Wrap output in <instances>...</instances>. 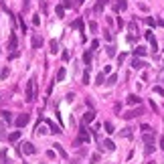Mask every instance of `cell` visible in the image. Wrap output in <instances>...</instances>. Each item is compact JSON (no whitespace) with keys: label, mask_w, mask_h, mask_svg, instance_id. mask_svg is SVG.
<instances>
[{"label":"cell","mask_w":164,"mask_h":164,"mask_svg":"<svg viewBox=\"0 0 164 164\" xmlns=\"http://www.w3.org/2000/svg\"><path fill=\"white\" fill-rule=\"evenodd\" d=\"M107 85H109V87H112V85H116L117 83V75H109V77H107Z\"/></svg>","instance_id":"obj_25"},{"label":"cell","mask_w":164,"mask_h":164,"mask_svg":"<svg viewBox=\"0 0 164 164\" xmlns=\"http://www.w3.org/2000/svg\"><path fill=\"white\" fill-rule=\"evenodd\" d=\"M83 63H85L87 67L91 65V53H89V51H87V53H83Z\"/></svg>","instance_id":"obj_21"},{"label":"cell","mask_w":164,"mask_h":164,"mask_svg":"<svg viewBox=\"0 0 164 164\" xmlns=\"http://www.w3.org/2000/svg\"><path fill=\"white\" fill-rule=\"evenodd\" d=\"M8 49H10L12 53H16V35L10 33V41H8Z\"/></svg>","instance_id":"obj_10"},{"label":"cell","mask_w":164,"mask_h":164,"mask_svg":"<svg viewBox=\"0 0 164 164\" xmlns=\"http://www.w3.org/2000/svg\"><path fill=\"white\" fill-rule=\"evenodd\" d=\"M0 114H2V117H4V120H6V122H10V120H12L10 112H0Z\"/></svg>","instance_id":"obj_32"},{"label":"cell","mask_w":164,"mask_h":164,"mask_svg":"<svg viewBox=\"0 0 164 164\" xmlns=\"http://www.w3.org/2000/svg\"><path fill=\"white\" fill-rule=\"evenodd\" d=\"M89 31H91V33H95V31H97V23H93V20H91V23H89Z\"/></svg>","instance_id":"obj_36"},{"label":"cell","mask_w":164,"mask_h":164,"mask_svg":"<svg viewBox=\"0 0 164 164\" xmlns=\"http://www.w3.org/2000/svg\"><path fill=\"white\" fill-rule=\"evenodd\" d=\"M65 75H67V71H65V67H61V69L57 71V77H55V81H63V79H65Z\"/></svg>","instance_id":"obj_17"},{"label":"cell","mask_w":164,"mask_h":164,"mask_svg":"<svg viewBox=\"0 0 164 164\" xmlns=\"http://www.w3.org/2000/svg\"><path fill=\"white\" fill-rule=\"evenodd\" d=\"M101 146H104L106 150H109V152H114V150H116V144H114L112 140H104V144H101Z\"/></svg>","instance_id":"obj_15"},{"label":"cell","mask_w":164,"mask_h":164,"mask_svg":"<svg viewBox=\"0 0 164 164\" xmlns=\"http://www.w3.org/2000/svg\"><path fill=\"white\" fill-rule=\"evenodd\" d=\"M33 24L39 26V24H41V18H39V16H33Z\"/></svg>","instance_id":"obj_40"},{"label":"cell","mask_w":164,"mask_h":164,"mask_svg":"<svg viewBox=\"0 0 164 164\" xmlns=\"http://www.w3.org/2000/svg\"><path fill=\"white\" fill-rule=\"evenodd\" d=\"M47 126L51 128V132H53V134H61V132H63V130L59 128V126H55V122H51V120H47Z\"/></svg>","instance_id":"obj_12"},{"label":"cell","mask_w":164,"mask_h":164,"mask_svg":"<svg viewBox=\"0 0 164 164\" xmlns=\"http://www.w3.org/2000/svg\"><path fill=\"white\" fill-rule=\"evenodd\" d=\"M97 162H99V156L93 154V156H91V164H97Z\"/></svg>","instance_id":"obj_39"},{"label":"cell","mask_w":164,"mask_h":164,"mask_svg":"<svg viewBox=\"0 0 164 164\" xmlns=\"http://www.w3.org/2000/svg\"><path fill=\"white\" fill-rule=\"evenodd\" d=\"M107 55L114 57V55H116V47H107Z\"/></svg>","instance_id":"obj_37"},{"label":"cell","mask_w":164,"mask_h":164,"mask_svg":"<svg viewBox=\"0 0 164 164\" xmlns=\"http://www.w3.org/2000/svg\"><path fill=\"white\" fill-rule=\"evenodd\" d=\"M106 4H107V0H97V4H95L93 12H95V14H99V12H104V8H106Z\"/></svg>","instance_id":"obj_8"},{"label":"cell","mask_w":164,"mask_h":164,"mask_svg":"<svg viewBox=\"0 0 164 164\" xmlns=\"http://www.w3.org/2000/svg\"><path fill=\"white\" fill-rule=\"evenodd\" d=\"M53 146H55V150H57V152H59V156H61V158H65V160L69 158V154L65 152V148H63L61 144H53Z\"/></svg>","instance_id":"obj_9"},{"label":"cell","mask_w":164,"mask_h":164,"mask_svg":"<svg viewBox=\"0 0 164 164\" xmlns=\"http://www.w3.org/2000/svg\"><path fill=\"white\" fill-rule=\"evenodd\" d=\"M97 47H99V41H91V49H93V51H95V49H97Z\"/></svg>","instance_id":"obj_42"},{"label":"cell","mask_w":164,"mask_h":164,"mask_svg":"<svg viewBox=\"0 0 164 164\" xmlns=\"http://www.w3.org/2000/svg\"><path fill=\"white\" fill-rule=\"evenodd\" d=\"M140 130L144 132V134H146V132H152V128H150L148 124H142V126H140Z\"/></svg>","instance_id":"obj_34"},{"label":"cell","mask_w":164,"mask_h":164,"mask_svg":"<svg viewBox=\"0 0 164 164\" xmlns=\"http://www.w3.org/2000/svg\"><path fill=\"white\" fill-rule=\"evenodd\" d=\"M41 45H43V39L39 35H33V49H41Z\"/></svg>","instance_id":"obj_14"},{"label":"cell","mask_w":164,"mask_h":164,"mask_svg":"<svg viewBox=\"0 0 164 164\" xmlns=\"http://www.w3.org/2000/svg\"><path fill=\"white\" fill-rule=\"evenodd\" d=\"M152 152H154V144H146V154L150 156Z\"/></svg>","instance_id":"obj_33"},{"label":"cell","mask_w":164,"mask_h":164,"mask_svg":"<svg viewBox=\"0 0 164 164\" xmlns=\"http://www.w3.org/2000/svg\"><path fill=\"white\" fill-rule=\"evenodd\" d=\"M146 24H148V26H154V24H156V20H154L152 16H148V18H146Z\"/></svg>","instance_id":"obj_35"},{"label":"cell","mask_w":164,"mask_h":164,"mask_svg":"<svg viewBox=\"0 0 164 164\" xmlns=\"http://www.w3.org/2000/svg\"><path fill=\"white\" fill-rule=\"evenodd\" d=\"M28 122H31V116L28 114H20V116L16 117V128H24Z\"/></svg>","instance_id":"obj_5"},{"label":"cell","mask_w":164,"mask_h":164,"mask_svg":"<svg viewBox=\"0 0 164 164\" xmlns=\"http://www.w3.org/2000/svg\"><path fill=\"white\" fill-rule=\"evenodd\" d=\"M47 132H51V130H47V128H45V126H41V124L36 126V134H39V136H45Z\"/></svg>","instance_id":"obj_23"},{"label":"cell","mask_w":164,"mask_h":164,"mask_svg":"<svg viewBox=\"0 0 164 164\" xmlns=\"http://www.w3.org/2000/svg\"><path fill=\"white\" fill-rule=\"evenodd\" d=\"M140 114H144V109H142V107H138V109H130V112H126V114H120V116L124 117V120H134V117H138Z\"/></svg>","instance_id":"obj_4"},{"label":"cell","mask_w":164,"mask_h":164,"mask_svg":"<svg viewBox=\"0 0 164 164\" xmlns=\"http://www.w3.org/2000/svg\"><path fill=\"white\" fill-rule=\"evenodd\" d=\"M142 140H144V144H154V134L152 132H146Z\"/></svg>","instance_id":"obj_16"},{"label":"cell","mask_w":164,"mask_h":164,"mask_svg":"<svg viewBox=\"0 0 164 164\" xmlns=\"http://www.w3.org/2000/svg\"><path fill=\"white\" fill-rule=\"evenodd\" d=\"M154 93H158V95H162V97H164V87H160V85H154Z\"/></svg>","instance_id":"obj_29"},{"label":"cell","mask_w":164,"mask_h":164,"mask_svg":"<svg viewBox=\"0 0 164 164\" xmlns=\"http://www.w3.org/2000/svg\"><path fill=\"white\" fill-rule=\"evenodd\" d=\"M93 120H95V112H87V114L83 116V124L87 126V124H91Z\"/></svg>","instance_id":"obj_11"},{"label":"cell","mask_w":164,"mask_h":164,"mask_svg":"<svg viewBox=\"0 0 164 164\" xmlns=\"http://www.w3.org/2000/svg\"><path fill=\"white\" fill-rule=\"evenodd\" d=\"M126 8H128V2H126V0H117L116 10H126Z\"/></svg>","instance_id":"obj_18"},{"label":"cell","mask_w":164,"mask_h":164,"mask_svg":"<svg viewBox=\"0 0 164 164\" xmlns=\"http://www.w3.org/2000/svg\"><path fill=\"white\" fill-rule=\"evenodd\" d=\"M104 73H106V75H107V73H112V67H109V65H106V67H104Z\"/></svg>","instance_id":"obj_43"},{"label":"cell","mask_w":164,"mask_h":164,"mask_svg":"<svg viewBox=\"0 0 164 164\" xmlns=\"http://www.w3.org/2000/svg\"><path fill=\"white\" fill-rule=\"evenodd\" d=\"M83 4V0H75V6H81Z\"/></svg>","instance_id":"obj_45"},{"label":"cell","mask_w":164,"mask_h":164,"mask_svg":"<svg viewBox=\"0 0 164 164\" xmlns=\"http://www.w3.org/2000/svg\"><path fill=\"white\" fill-rule=\"evenodd\" d=\"M73 28H77V31H81L83 33V18H77V20L73 23Z\"/></svg>","instance_id":"obj_22"},{"label":"cell","mask_w":164,"mask_h":164,"mask_svg":"<svg viewBox=\"0 0 164 164\" xmlns=\"http://www.w3.org/2000/svg\"><path fill=\"white\" fill-rule=\"evenodd\" d=\"M77 142H85V144L91 142V136H89V132H87V128H85V124H83L81 130H79V138H77Z\"/></svg>","instance_id":"obj_3"},{"label":"cell","mask_w":164,"mask_h":164,"mask_svg":"<svg viewBox=\"0 0 164 164\" xmlns=\"http://www.w3.org/2000/svg\"><path fill=\"white\" fill-rule=\"evenodd\" d=\"M63 14H65V6L59 4V6H57V16H59V18H63Z\"/></svg>","instance_id":"obj_27"},{"label":"cell","mask_w":164,"mask_h":164,"mask_svg":"<svg viewBox=\"0 0 164 164\" xmlns=\"http://www.w3.org/2000/svg\"><path fill=\"white\" fill-rule=\"evenodd\" d=\"M104 79H106V73L101 71V73L97 75V79H95V83H97V85H101V83H104Z\"/></svg>","instance_id":"obj_28"},{"label":"cell","mask_w":164,"mask_h":164,"mask_svg":"<svg viewBox=\"0 0 164 164\" xmlns=\"http://www.w3.org/2000/svg\"><path fill=\"white\" fill-rule=\"evenodd\" d=\"M146 39H148V43H150V45H152V49H154V53H156V51H158V43H156V36L152 35V31H148V33H146Z\"/></svg>","instance_id":"obj_6"},{"label":"cell","mask_w":164,"mask_h":164,"mask_svg":"<svg viewBox=\"0 0 164 164\" xmlns=\"http://www.w3.org/2000/svg\"><path fill=\"white\" fill-rule=\"evenodd\" d=\"M47 158H51V160H53V158H55V150H49V152H47Z\"/></svg>","instance_id":"obj_41"},{"label":"cell","mask_w":164,"mask_h":164,"mask_svg":"<svg viewBox=\"0 0 164 164\" xmlns=\"http://www.w3.org/2000/svg\"><path fill=\"white\" fill-rule=\"evenodd\" d=\"M41 164H45V162H41Z\"/></svg>","instance_id":"obj_47"},{"label":"cell","mask_w":164,"mask_h":164,"mask_svg":"<svg viewBox=\"0 0 164 164\" xmlns=\"http://www.w3.org/2000/svg\"><path fill=\"white\" fill-rule=\"evenodd\" d=\"M6 77H8V67H4V69L0 71V79H2V81H4V79H6Z\"/></svg>","instance_id":"obj_30"},{"label":"cell","mask_w":164,"mask_h":164,"mask_svg":"<svg viewBox=\"0 0 164 164\" xmlns=\"http://www.w3.org/2000/svg\"><path fill=\"white\" fill-rule=\"evenodd\" d=\"M104 128H106L107 134H114V132H116V130H114V124H112V122H106V124H104Z\"/></svg>","instance_id":"obj_24"},{"label":"cell","mask_w":164,"mask_h":164,"mask_svg":"<svg viewBox=\"0 0 164 164\" xmlns=\"http://www.w3.org/2000/svg\"><path fill=\"white\" fill-rule=\"evenodd\" d=\"M35 97H36V79L31 77L26 81V87H24V99L31 104V101H35Z\"/></svg>","instance_id":"obj_1"},{"label":"cell","mask_w":164,"mask_h":164,"mask_svg":"<svg viewBox=\"0 0 164 164\" xmlns=\"http://www.w3.org/2000/svg\"><path fill=\"white\" fill-rule=\"evenodd\" d=\"M132 67H134V69H144V67H146V63H144V61H140V59L136 57L134 61H132Z\"/></svg>","instance_id":"obj_13"},{"label":"cell","mask_w":164,"mask_h":164,"mask_svg":"<svg viewBox=\"0 0 164 164\" xmlns=\"http://www.w3.org/2000/svg\"><path fill=\"white\" fill-rule=\"evenodd\" d=\"M2 164H6V162H2Z\"/></svg>","instance_id":"obj_46"},{"label":"cell","mask_w":164,"mask_h":164,"mask_svg":"<svg viewBox=\"0 0 164 164\" xmlns=\"http://www.w3.org/2000/svg\"><path fill=\"white\" fill-rule=\"evenodd\" d=\"M20 152L26 154V156H33V154H36V148L31 142H23V144H20Z\"/></svg>","instance_id":"obj_2"},{"label":"cell","mask_w":164,"mask_h":164,"mask_svg":"<svg viewBox=\"0 0 164 164\" xmlns=\"http://www.w3.org/2000/svg\"><path fill=\"white\" fill-rule=\"evenodd\" d=\"M134 55H136V57H144V55H146V49L144 47H136L134 49Z\"/></svg>","instance_id":"obj_20"},{"label":"cell","mask_w":164,"mask_h":164,"mask_svg":"<svg viewBox=\"0 0 164 164\" xmlns=\"http://www.w3.org/2000/svg\"><path fill=\"white\" fill-rule=\"evenodd\" d=\"M126 101H128L130 106H140V104H142V97H138L136 93H132V95H128V99H126Z\"/></svg>","instance_id":"obj_7"},{"label":"cell","mask_w":164,"mask_h":164,"mask_svg":"<svg viewBox=\"0 0 164 164\" xmlns=\"http://www.w3.org/2000/svg\"><path fill=\"white\" fill-rule=\"evenodd\" d=\"M57 51H59V43H57V41H51V53L55 55Z\"/></svg>","instance_id":"obj_26"},{"label":"cell","mask_w":164,"mask_h":164,"mask_svg":"<svg viewBox=\"0 0 164 164\" xmlns=\"http://www.w3.org/2000/svg\"><path fill=\"white\" fill-rule=\"evenodd\" d=\"M158 142H160V148H162V150H164V138H160V140H158Z\"/></svg>","instance_id":"obj_44"},{"label":"cell","mask_w":164,"mask_h":164,"mask_svg":"<svg viewBox=\"0 0 164 164\" xmlns=\"http://www.w3.org/2000/svg\"><path fill=\"white\" fill-rule=\"evenodd\" d=\"M71 55H69V51H63V61H69Z\"/></svg>","instance_id":"obj_38"},{"label":"cell","mask_w":164,"mask_h":164,"mask_svg":"<svg viewBox=\"0 0 164 164\" xmlns=\"http://www.w3.org/2000/svg\"><path fill=\"white\" fill-rule=\"evenodd\" d=\"M16 140H20V132H18V130L12 132L10 136H8V142H16Z\"/></svg>","instance_id":"obj_19"},{"label":"cell","mask_w":164,"mask_h":164,"mask_svg":"<svg viewBox=\"0 0 164 164\" xmlns=\"http://www.w3.org/2000/svg\"><path fill=\"white\" fill-rule=\"evenodd\" d=\"M83 83L89 85V69H85V73H83Z\"/></svg>","instance_id":"obj_31"}]
</instances>
